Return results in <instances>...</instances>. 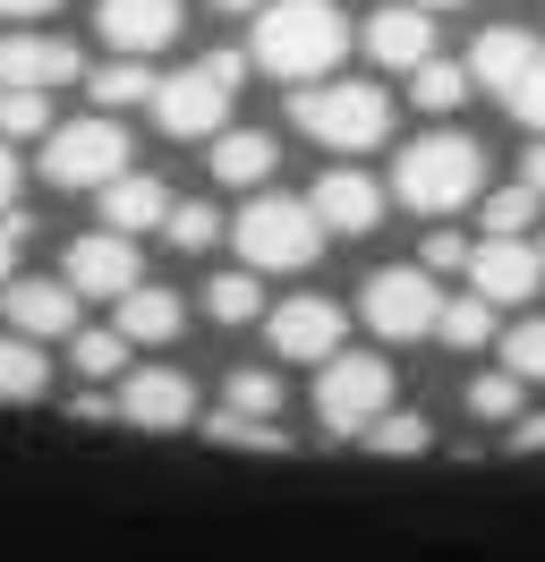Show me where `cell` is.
Listing matches in <instances>:
<instances>
[{
  "label": "cell",
  "instance_id": "7a4b0ae2",
  "mask_svg": "<svg viewBox=\"0 0 545 562\" xmlns=\"http://www.w3.org/2000/svg\"><path fill=\"white\" fill-rule=\"evenodd\" d=\"M392 188H401V205H418V213L469 205L477 188H486V145L460 137V128H435V137L401 145V171H392Z\"/></svg>",
  "mask_w": 545,
  "mask_h": 562
},
{
  "label": "cell",
  "instance_id": "74e56055",
  "mask_svg": "<svg viewBox=\"0 0 545 562\" xmlns=\"http://www.w3.org/2000/svg\"><path fill=\"white\" fill-rule=\"evenodd\" d=\"M18 256H26V222H18V213H0V290L18 281Z\"/></svg>",
  "mask_w": 545,
  "mask_h": 562
},
{
  "label": "cell",
  "instance_id": "ba28073f",
  "mask_svg": "<svg viewBox=\"0 0 545 562\" xmlns=\"http://www.w3.org/2000/svg\"><path fill=\"white\" fill-rule=\"evenodd\" d=\"M315 418L333 426V435H375V426L392 418V367L383 358H333L315 375Z\"/></svg>",
  "mask_w": 545,
  "mask_h": 562
},
{
  "label": "cell",
  "instance_id": "7bdbcfd3",
  "mask_svg": "<svg viewBox=\"0 0 545 562\" xmlns=\"http://www.w3.org/2000/svg\"><path fill=\"white\" fill-rule=\"evenodd\" d=\"M213 9H265V0H213Z\"/></svg>",
  "mask_w": 545,
  "mask_h": 562
},
{
  "label": "cell",
  "instance_id": "603a6c76",
  "mask_svg": "<svg viewBox=\"0 0 545 562\" xmlns=\"http://www.w3.org/2000/svg\"><path fill=\"white\" fill-rule=\"evenodd\" d=\"M43 392H52V358L18 333H0V401H43Z\"/></svg>",
  "mask_w": 545,
  "mask_h": 562
},
{
  "label": "cell",
  "instance_id": "836d02e7",
  "mask_svg": "<svg viewBox=\"0 0 545 562\" xmlns=\"http://www.w3.org/2000/svg\"><path fill=\"white\" fill-rule=\"evenodd\" d=\"M367 443H375V452H401V460H409V452H426L435 435H426V418H418V409H392V418L375 426Z\"/></svg>",
  "mask_w": 545,
  "mask_h": 562
},
{
  "label": "cell",
  "instance_id": "e575fe53",
  "mask_svg": "<svg viewBox=\"0 0 545 562\" xmlns=\"http://www.w3.org/2000/svg\"><path fill=\"white\" fill-rule=\"evenodd\" d=\"M469 409H477V418H511V426H520V375H477Z\"/></svg>",
  "mask_w": 545,
  "mask_h": 562
},
{
  "label": "cell",
  "instance_id": "8992f818",
  "mask_svg": "<svg viewBox=\"0 0 545 562\" xmlns=\"http://www.w3.org/2000/svg\"><path fill=\"white\" fill-rule=\"evenodd\" d=\"M43 179L52 188H111V179H129V128L120 120H68V128H52L43 137Z\"/></svg>",
  "mask_w": 545,
  "mask_h": 562
},
{
  "label": "cell",
  "instance_id": "6da1fadb",
  "mask_svg": "<svg viewBox=\"0 0 545 562\" xmlns=\"http://www.w3.org/2000/svg\"><path fill=\"white\" fill-rule=\"evenodd\" d=\"M341 52H349V26H341L333 0H265V18H256V69H272L281 86H324Z\"/></svg>",
  "mask_w": 545,
  "mask_h": 562
},
{
  "label": "cell",
  "instance_id": "d590c367",
  "mask_svg": "<svg viewBox=\"0 0 545 562\" xmlns=\"http://www.w3.org/2000/svg\"><path fill=\"white\" fill-rule=\"evenodd\" d=\"M503 111H511V120H529V128L545 137V60L520 77V86H511V103H503Z\"/></svg>",
  "mask_w": 545,
  "mask_h": 562
},
{
  "label": "cell",
  "instance_id": "4dcf8cb0",
  "mask_svg": "<svg viewBox=\"0 0 545 562\" xmlns=\"http://www.w3.org/2000/svg\"><path fill=\"white\" fill-rule=\"evenodd\" d=\"M68 358H77V375H120V367H129V341H120V333H77V341H68Z\"/></svg>",
  "mask_w": 545,
  "mask_h": 562
},
{
  "label": "cell",
  "instance_id": "30bf717a",
  "mask_svg": "<svg viewBox=\"0 0 545 562\" xmlns=\"http://www.w3.org/2000/svg\"><path fill=\"white\" fill-rule=\"evenodd\" d=\"M0 316H9V333L18 341H77L86 324H77V290L68 281H34V273H18L9 290H0Z\"/></svg>",
  "mask_w": 545,
  "mask_h": 562
},
{
  "label": "cell",
  "instance_id": "f35d334b",
  "mask_svg": "<svg viewBox=\"0 0 545 562\" xmlns=\"http://www.w3.org/2000/svg\"><path fill=\"white\" fill-rule=\"evenodd\" d=\"M511 452H545V418H520V426H511Z\"/></svg>",
  "mask_w": 545,
  "mask_h": 562
},
{
  "label": "cell",
  "instance_id": "83f0119b",
  "mask_svg": "<svg viewBox=\"0 0 545 562\" xmlns=\"http://www.w3.org/2000/svg\"><path fill=\"white\" fill-rule=\"evenodd\" d=\"M272 409H281V375H272V367H247V375H231V418H256V426H265Z\"/></svg>",
  "mask_w": 545,
  "mask_h": 562
},
{
  "label": "cell",
  "instance_id": "cb8c5ba5",
  "mask_svg": "<svg viewBox=\"0 0 545 562\" xmlns=\"http://www.w3.org/2000/svg\"><path fill=\"white\" fill-rule=\"evenodd\" d=\"M204 316H213V324H256V316H265L256 273H213V281H204Z\"/></svg>",
  "mask_w": 545,
  "mask_h": 562
},
{
  "label": "cell",
  "instance_id": "9a60e30c",
  "mask_svg": "<svg viewBox=\"0 0 545 562\" xmlns=\"http://www.w3.org/2000/svg\"><path fill=\"white\" fill-rule=\"evenodd\" d=\"M272 358H341V307L333 299H290V307H272Z\"/></svg>",
  "mask_w": 545,
  "mask_h": 562
},
{
  "label": "cell",
  "instance_id": "5b68a950",
  "mask_svg": "<svg viewBox=\"0 0 545 562\" xmlns=\"http://www.w3.org/2000/svg\"><path fill=\"white\" fill-rule=\"evenodd\" d=\"M231 94H238V52H204L197 69H170V77H163L154 120H163L170 137H222Z\"/></svg>",
  "mask_w": 545,
  "mask_h": 562
},
{
  "label": "cell",
  "instance_id": "52a82bcc",
  "mask_svg": "<svg viewBox=\"0 0 545 562\" xmlns=\"http://www.w3.org/2000/svg\"><path fill=\"white\" fill-rule=\"evenodd\" d=\"M358 290H367L358 316H367L383 341H426V333L443 324V290H435L426 265H383V273H367Z\"/></svg>",
  "mask_w": 545,
  "mask_h": 562
},
{
  "label": "cell",
  "instance_id": "7c38bea8",
  "mask_svg": "<svg viewBox=\"0 0 545 562\" xmlns=\"http://www.w3.org/2000/svg\"><path fill=\"white\" fill-rule=\"evenodd\" d=\"M94 26H102V43H111L120 60H154V52L188 26V9H179V0H102Z\"/></svg>",
  "mask_w": 545,
  "mask_h": 562
},
{
  "label": "cell",
  "instance_id": "ffe728a7",
  "mask_svg": "<svg viewBox=\"0 0 545 562\" xmlns=\"http://www.w3.org/2000/svg\"><path fill=\"white\" fill-rule=\"evenodd\" d=\"M179 324H188L179 290H154V281H145V290H129V299H120V324H111V333L136 350V341H179Z\"/></svg>",
  "mask_w": 545,
  "mask_h": 562
},
{
  "label": "cell",
  "instance_id": "4316f807",
  "mask_svg": "<svg viewBox=\"0 0 545 562\" xmlns=\"http://www.w3.org/2000/svg\"><path fill=\"white\" fill-rule=\"evenodd\" d=\"M409 94H418V111H460V94H469V69H460V60H426V69L409 77Z\"/></svg>",
  "mask_w": 545,
  "mask_h": 562
},
{
  "label": "cell",
  "instance_id": "484cf974",
  "mask_svg": "<svg viewBox=\"0 0 545 562\" xmlns=\"http://www.w3.org/2000/svg\"><path fill=\"white\" fill-rule=\"evenodd\" d=\"M537 188H494L486 196V239H529V222H537Z\"/></svg>",
  "mask_w": 545,
  "mask_h": 562
},
{
  "label": "cell",
  "instance_id": "7402d4cb",
  "mask_svg": "<svg viewBox=\"0 0 545 562\" xmlns=\"http://www.w3.org/2000/svg\"><path fill=\"white\" fill-rule=\"evenodd\" d=\"M86 94H94V111L111 120V111H129V103H154V94H163V77L145 69V60H102Z\"/></svg>",
  "mask_w": 545,
  "mask_h": 562
},
{
  "label": "cell",
  "instance_id": "3957f363",
  "mask_svg": "<svg viewBox=\"0 0 545 562\" xmlns=\"http://www.w3.org/2000/svg\"><path fill=\"white\" fill-rule=\"evenodd\" d=\"M238 239V265L247 273H307L315 256H324V222L307 196H256V205L231 222Z\"/></svg>",
  "mask_w": 545,
  "mask_h": 562
},
{
  "label": "cell",
  "instance_id": "4fadbf2b",
  "mask_svg": "<svg viewBox=\"0 0 545 562\" xmlns=\"http://www.w3.org/2000/svg\"><path fill=\"white\" fill-rule=\"evenodd\" d=\"M77 77V43L60 35H0V94H52Z\"/></svg>",
  "mask_w": 545,
  "mask_h": 562
},
{
  "label": "cell",
  "instance_id": "f546056e",
  "mask_svg": "<svg viewBox=\"0 0 545 562\" xmlns=\"http://www.w3.org/2000/svg\"><path fill=\"white\" fill-rule=\"evenodd\" d=\"M204 435H213V443H231V452H290V435H281V426L231 418V409H222V418H204Z\"/></svg>",
  "mask_w": 545,
  "mask_h": 562
},
{
  "label": "cell",
  "instance_id": "44dd1931",
  "mask_svg": "<svg viewBox=\"0 0 545 562\" xmlns=\"http://www.w3.org/2000/svg\"><path fill=\"white\" fill-rule=\"evenodd\" d=\"M213 179H222V188H265L272 179V137L265 128H222V137H213Z\"/></svg>",
  "mask_w": 545,
  "mask_h": 562
},
{
  "label": "cell",
  "instance_id": "ac0fdd59",
  "mask_svg": "<svg viewBox=\"0 0 545 562\" xmlns=\"http://www.w3.org/2000/svg\"><path fill=\"white\" fill-rule=\"evenodd\" d=\"M307 205H315L324 231H375V222H383V188H375L367 171H324Z\"/></svg>",
  "mask_w": 545,
  "mask_h": 562
},
{
  "label": "cell",
  "instance_id": "5bb4252c",
  "mask_svg": "<svg viewBox=\"0 0 545 562\" xmlns=\"http://www.w3.org/2000/svg\"><path fill=\"white\" fill-rule=\"evenodd\" d=\"M537 281H545V256L529 239H486L469 256V290L486 299V307H511V299H537Z\"/></svg>",
  "mask_w": 545,
  "mask_h": 562
},
{
  "label": "cell",
  "instance_id": "1f68e13d",
  "mask_svg": "<svg viewBox=\"0 0 545 562\" xmlns=\"http://www.w3.org/2000/svg\"><path fill=\"white\" fill-rule=\"evenodd\" d=\"M222 231H231V222H222L213 205H170V247H188V256H204Z\"/></svg>",
  "mask_w": 545,
  "mask_h": 562
},
{
  "label": "cell",
  "instance_id": "d6a6232c",
  "mask_svg": "<svg viewBox=\"0 0 545 562\" xmlns=\"http://www.w3.org/2000/svg\"><path fill=\"white\" fill-rule=\"evenodd\" d=\"M0 137H52V94H0Z\"/></svg>",
  "mask_w": 545,
  "mask_h": 562
},
{
  "label": "cell",
  "instance_id": "8d00e7d4",
  "mask_svg": "<svg viewBox=\"0 0 545 562\" xmlns=\"http://www.w3.org/2000/svg\"><path fill=\"white\" fill-rule=\"evenodd\" d=\"M469 256H477V247L460 239V231H435V239H426V273H460Z\"/></svg>",
  "mask_w": 545,
  "mask_h": 562
},
{
  "label": "cell",
  "instance_id": "ab89813d",
  "mask_svg": "<svg viewBox=\"0 0 545 562\" xmlns=\"http://www.w3.org/2000/svg\"><path fill=\"white\" fill-rule=\"evenodd\" d=\"M43 9H60V0H0V18H43Z\"/></svg>",
  "mask_w": 545,
  "mask_h": 562
},
{
  "label": "cell",
  "instance_id": "d4e9b609",
  "mask_svg": "<svg viewBox=\"0 0 545 562\" xmlns=\"http://www.w3.org/2000/svg\"><path fill=\"white\" fill-rule=\"evenodd\" d=\"M443 341H452V350H486V341H494V307H486V299H443V324H435Z\"/></svg>",
  "mask_w": 545,
  "mask_h": 562
},
{
  "label": "cell",
  "instance_id": "d6986e66",
  "mask_svg": "<svg viewBox=\"0 0 545 562\" xmlns=\"http://www.w3.org/2000/svg\"><path fill=\"white\" fill-rule=\"evenodd\" d=\"M102 231H120V239H136V231H170V188H163V179H145V171L111 179V188H102Z\"/></svg>",
  "mask_w": 545,
  "mask_h": 562
},
{
  "label": "cell",
  "instance_id": "ee69618b",
  "mask_svg": "<svg viewBox=\"0 0 545 562\" xmlns=\"http://www.w3.org/2000/svg\"><path fill=\"white\" fill-rule=\"evenodd\" d=\"M409 9H460V0H409Z\"/></svg>",
  "mask_w": 545,
  "mask_h": 562
},
{
  "label": "cell",
  "instance_id": "2e32d148",
  "mask_svg": "<svg viewBox=\"0 0 545 562\" xmlns=\"http://www.w3.org/2000/svg\"><path fill=\"white\" fill-rule=\"evenodd\" d=\"M367 52H375V69H426V60H435V18H426V9H375L367 18Z\"/></svg>",
  "mask_w": 545,
  "mask_h": 562
},
{
  "label": "cell",
  "instance_id": "f1b7e54d",
  "mask_svg": "<svg viewBox=\"0 0 545 562\" xmlns=\"http://www.w3.org/2000/svg\"><path fill=\"white\" fill-rule=\"evenodd\" d=\"M503 375L545 384V316H537V324H511V333H503Z\"/></svg>",
  "mask_w": 545,
  "mask_h": 562
},
{
  "label": "cell",
  "instance_id": "277c9868",
  "mask_svg": "<svg viewBox=\"0 0 545 562\" xmlns=\"http://www.w3.org/2000/svg\"><path fill=\"white\" fill-rule=\"evenodd\" d=\"M290 120H299L315 145H333V154H367V145H383V128H392V94H383V86H299V94H290Z\"/></svg>",
  "mask_w": 545,
  "mask_h": 562
},
{
  "label": "cell",
  "instance_id": "60d3db41",
  "mask_svg": "<svg viewBox=\"0 0 545 562\" xmlns=\"http://www.w3.org/2000/svg\"><path fill=\"white\" fill-rule=\"evenodd\" d=\"M9 196H18V154L0 145V205H9Z\"/></svg>",
  "mask_w": 545,
  "mask_h": 562
},
{
  "label": "cell",
  "instance_id": "8fae6325",
  "mask_svg": "<svg viewBox=\"0 0 545 562\" xmlns=\"http://www.w3.org/2000/svg\"><path fill=\"white\" fill-rule=\"evenodd\" d=\"M68 290L77 299H129V290H145V265H136V239H120V231H86V239L68 247Z\"/></svg>",
  "mask_w": 545,
  "mask_h": 562
},
{
  "label": "cell",
  "instance_id": "9c48e42d",
  "mask_svg": "<svg viewBox=\"0 0 545 562\" xmlns=\"http://www.w3.org/2000/svg\"><path fill=\"white\" fill-rule=\"evenodd\" d=\"M111 418L145 426V435H179V426H197V384H188L179 367H129V375H120V401H111Z\"/></svg>",
  "mask_w": 545,
  "mask_h": 562
},
{
  "label": "cell",
  "instance_id": "e0dca14e",
  "mask_svg": "<svg viewBox=\"0 0 545 562\" xmlns=\"http://www.w3.org/2000/svg\"><path fill=\"white\" fill-rule=\"evenodd\" d=\"M537 60H545L537 35H520V26H486V35H477V52H469V86H494V94L511 103V86L537 69Z\"/></svg>",
  "mask_w": 545,
  "mask_h": 562
},
{
  "label": "cell",
  "instance_id": "b9f144b4",
  "mask_svg": "<svg viewBox=\"0 0 545 562\" xmlns=\"http://www.w3.org/2000/svg\"><path fill=\"white\" fill-rule=\"evenodd\" d=\"M520 188H537V196H545V145L529 154V179H520Z\"/></svg>",
  "mask_w": 545,
  "mask_h": 562
}]
</instances>
